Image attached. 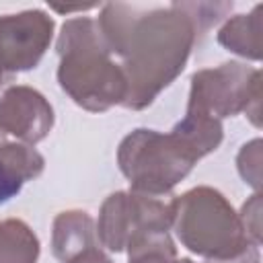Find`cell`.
<instances>
[{
	"label": "cell",
	"instance_id": "5bb4252c",
	"mask_svg": "<svg viewBox=\"0 0 263 263\" xmlns=\"http://www.w3.org/2000/svg\"><path fill=\"white\" fill-rule=\"evenodd\" d=\"M127 263H177V249L168 232H148L127 245Z\"/></svg>",
	"mask_w": 263,
	"mask_h": 263
},
{
	"label": "cell",
	"instance_id": "603a6c76",
	"mask_svg": "<svg viewBox=\"0 0 263 263\" xmlns=\"http://www.w3.org/2000/svg\"><path fill=\"white\" fill-rule=\"evenodd\" d=\"M2 80H4V74H2V72H0V84H2Z\"/></svg>",
	"mask_w": 263,
	"mask_h": 263
},
{
	"label": "cell",
	"instance_id": "8fae6325",
	"mask_svg": "<svg viewBox=\"0 0 263 263\" xmlns=\"http://www.w3.org/2000/svg\"><path fill=\"white\" fill-rule=\"evenodd\" d=\"M39 253V238L27 222L0 220V263H37Z\"/></svg>",
	"mask_w": 263,
	"mask_h": 263
},
{
	"label": "cell",
	"instance_id": "5b68a950",
	"mask_svg": "<svg viewBox=\"0 0 263 263\" xmlns=\"http://www.w3.org/2000/svg\"><path fill=\"white\" fill-rule=\"evenodd\" d=\"M189 111L216 119L247 113L253 125H261V72L242 62H224L197 70L191 76Z\"/></svg>",
	"mask_w": 263,
	"mask_h": 263
},
{
	"label": "cell",
	"instance_id": "9a60e30c",
	"mask_svg": "<svg viewBox=\"0 0 263 263\" xmlns=\"http://www.w3.org/2000/svg\"><path fill=\"white\" fill-rule=\"evenodd\" d=\"M177 4L193 21L199 35H203L210 27L220 23L232 10V2H177Z\"/></svg>",
	"mask_w": 263,
	"mask_h": 263
},
{
	"label": "cell",
	"instance_id": "ffe728a7",
	"mask_svg": "<svg viewBox=\"0 0 263 263\" xmlns=\"http://www.w3.org/2000/svg\"><path fill=\"white\" fill-rule=\"evenodd\" d=\"M205 263H261V251L259 245L251 242L242 253H238L236 257L230 259H222V261H205Z\"/></svg>",
	"mask_w": 263,
	"mask_h": 263
},
{
	"label": "cell",
	"instance_id": "52a82bcc",
	"mask_svg": "<svg viewBox=\"0 0 263 263\" xmlns=\"http://www.w3.org/2000/svg\"><path fill=\"white\" fill-rule=\"evenodd\" d=\"M53 18L41 10H21L0 16V72L33 70L53 39Z\"/></svg>",
	"mask_w": 263,
	"mask_h": 263
},
{
	"label": "cell",
	"instance_id": "9c48e42d",
	"mask_svg": "<svg viewBox=\"0 0 263 263\" xmlns=\"http://www.w3.org/2000/svg\"><path fill=\"white\" fill-rule=\"evenodd\" d=\"M99 245L95 220L84 210H66L53 218L51 251L58 261L68 263L88 247Z\"/></svg>",
	"mask_w": 263,
	"mask_h": 263
},
{
	"label": "cell",
	"instance_id": "7a4b0ae2",
	"mask_svg": "<svg viewBox=\"0 0 263 263\" xmlns=\"http://www.w3.org/2000/svg\"><path fill=\"white\" fill-rule=\"evenodd\" d=\"M58 82L60 88L82 109L92 113L123 105L127 80L101 37L97 21L90 16L70 18L58 37Z\"/></svg>",
	"mask_w": 263,
	"mask_h": 263
},
{
	"label": "cell",
	"instance_id": "8992f818",
	"mask_svg": "<svg viewBox=\"0 0 263 263\" xmlns=\"http://www.w3.org/2000/svg\"><path fill=\"white\" fill-rule=\"evenodd\" d=\"M95 228L101 247L123 253L140 234L168 232L171 205L136 191H115L103 201Z\"/></svg>",
	"mask_w": 263,
	"mask_h": 263
},
{
	"label": "cell",
	"instance_id": "277c9868",
	"mask_svg": "<svg viewBox=\"0 0 263 263\" xmlns=\"http://www.w3.org/2000/svg\"><path fill=\"white\" fill-rule=\"evenodd\" d=\"M201 160V156L175 132L138 127L117 148V164L129 181V191L158 197L171 193Z\"/></svg>",
	"mask_w": 263,
	"mask_h": 263
},
{
	"label": "cell",
	"instance_id": "d6986e66",
	"mask_svg": "<svg viewBox=\"0 0 263 263\" xmlns=\"http://www.w3.org/2000/svg\"><path fill=\"white\" fill-rule=\"evenodd\" d=\"M68 263H113V261H111V257L107 253H103V249L99 245H95V247L84 249L76 257H72Z\"/></svg>",
	"mask_w": 263,
	"mask_h": 263
},
{
	"label": "cell",
	"instance_id": "6da1fadb",
	"mask_svg": "<svg viewBox=\"0 0 263 263\" xmlns=\"http://www.w3.org/2000/svg\"><path fill=\"white\" fill-rule=\"evenodd\" d=\"M109 51L121 58L127 80L125 109L142 111L185 70L199 33L177 2L160 8H136L123 2L103 4L97 18Z\"/></svg>",
	"mask_w": 263,
	"mask_h": 263
},
{
	"label": "cell",
	"instance_id": "e0dca14e",
	"mask_svg": "<svg viewBox=\"0 0 263 263\" xmlns=\"http://www.w3.org/2000/svg\"><path fill=\"white\" fill-rule=\"evenodd\" d=\"M238 216H240V222L247 230V236L255 245L261 247V193L259 191L253 193L251 199L242 203Z\"/></svg>",
	"mask_w": 263,
	"mask_h": 263
},
{
	"label": "cell",
	"instance_id": "7402d4cb",
	"mask_svg": "<svg viewBox=\"0 0 263 263\" xmlns=\"http://www.w3.org/2000/svg\"><path fill=\"white\" fill-rule=\"evenodd\" d=\"M177 263H193L191 259H177Z\"/></svg>",
	"mask_w": 263,
	"mask_h": 263
},
{
	"label": "cell",
	"instance_id": "4fadbf2b",
	"mask_svg": "<svg viewBox=\"0 0 263 263\" xmlns=\"http://www.w3.org/2000/svg\"><path fill=\"white\" fill-rule=\"evenodd\" d=\"M0 164L12 168L23 177V181L37 179L45 168V158L29 144L12 142L6 138V134L0 129Z\"/></svg>",
	"mask_w": 263,
	"mask_h": 263
},
{
	"label": "cell",
	"instance_id": "44dd1931",
	"mask_svg": "<svg viewBox=\"0 0 263 263\" xmlns=\"http://www.w3.org/2000/svg\"><path fill=\"white\" fill-rule=\"evenodd\" d=\"M99 4H76V6H62V4H49V8L51 10H55V12H62V14H68V12H86V10H90V8H97Z\"/></svg>",
	"mask_w": 263,
	"mask_h": 263
},
{
	"label": "cell",
	"instance_id": "30bf717a",
	"mask_svg": "<svg viewBox=\"0 0 263 263\" xmlns=\"http://www.w3.org/2000/svg\"><path fill=\"white\" fill-rule=\"evenodd\" d=\"M263 4H255L247 14H234L218 31V43L228 51L259 62L261 60V29H263Z\"/></svg>",
	"mask_w": 263,
	"mask_h": 263
},
{
	"label": "cell",
	"instance_id": "ba28073f",
	"mask_svg": "<svg viewBox=\"0 0 263 263\" xmlns=\"http://www.w3.org/2000/svg\"><path fill=\"white\" fill-rule=\"evenodd\" d=\"M55 115L49 101L33 86L14 84L0 97V129L23 144L35 146L53 127Z\"/></svg>",
	"mask_w": 263,
	"mask_h": 263
},
{
	"label": "cell",
	"instance_id": "3957f363",
	"mask_svg": "<svg viewBox=\"0 0 263 263\" xmlns=\"http://www.w3.org/2000/svg\"><path fill=\"white\" fill-rule=\"evenodd\" d=\"M171 228L181 245L205 261H222L242 253L253 240L232 203L214 187L199 185L171 203Z\"/></svg>",
	"mask_w": 263,
	"mask_h": 263
},
{
	"label": "cell",
	"instance_id": "ac0fdd59",
	"mask_svg": "<svg viewBox=\"0 0 263 263\" xmlns=\"http://www.w3.org/2000/svg\"><path fill=\"white\" fill-rule=\"evenodd\" d=\"M23 185H25V181L18 173L0 164V203H6L12 197H16L21 193Z\"/></svg>",
	"mask_w": 263,
	"mask_h": 263
},
{
	"label": "cell",
	"instance_id": "2e32d148",
	"mask_svg": "<svg viewBox=\"0 0 263 263\" xmlns=\"http://www.w3.org/2000/svg\"><path fill=\"white\" fill-rule=\"evenodd\" d=\"M261 138H255L247 142L236 156V168L247 185L255 189V193L261 189Z\"/></svg>",
	"mask_w": 263,
	"mask_h": 263
},
{
	"label": "cell",
	"instance_id": "7c38bea8",
	"mask_svg": "<svg viewBox=\"0 0 263 263\" xmlns=\"http://www.w3.org/2000/svg\"><path fill=\"white\" fill-rule=\"evenodd\" d=\"M201 158L208 156L210 152H214L224 138V127L222 121L216 117H210L205 113H197V111H185V117L175 123L173 127Z\"/></svg>",
	"mask_w": 263,
	"mask_h": 263
}]
</instances>
